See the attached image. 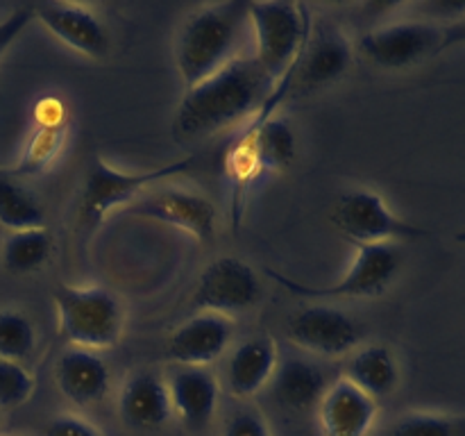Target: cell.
Segmentation results:
<instances>
[{"label":"cell","instance_id":"cell-1","mask_svg":"<svg viewBox=\"0 0 465 436\" xmlns=\"http://www.w3.org/2000/svg\"><path fill=\"white\" fill-rule=\"evenodd\" d=\"M277 82L252 54H239L225 68L184 91L173 118L180 141H203L248 121L262 109Z\"/></svg>","mask_w":465,"mask_h":436},{"label":"cell","instance_id":"cell-2","mask_svg":"<svg viewBox=\"0 0 465 436\" xmlns=\"http://www.w3.org/2000/svg\"><path fill=\"white\" fill-rule=\"evenodd\" d=\"M248 27V3L204 5L184 18L175 36V66L184 89L200 84L236 59Z\"/></svg>","mask_w":465,"mask_h":436},{"label":"cell","instance_id":"cell-3","mask_svg":"<svg viewBox=\"0 0 465 436\" xmlns=\"http://www.w3.org/2000/svg\"><path fill=\"white\" fill-rule=\"evenodd\" d=\"M198 164V154H186L175 162L162 164L157 168L143 171H123L112 166L103 157H94L82 184L80 203H77V225L84 232L95 230L109 213L127 209L134 200L145 193V189L157 182L186 175Z\"/></svg>","mask_w":465,"mask_h":436},{"label":"cell","instance_id":"cell-4","mask_svg":"<svg viewBox=\"0 0 465 436\" xmlns=\"http://www.w3.org/2000/svg\"><path fill=\"white\" fill-rule=\"evenodd\" d=\"M59 334L71 348L109 350L125 332V307L104 286L57 284L53 293Z\"/></svg>","mask_w":465,"mask_h":436},{"label":"cell","instance_id":"cell-5","mask_svg":"<svg viewBox=\"0 0 465 436\" xmlns=\"http://www.w3.org/2000/svg\"><path fill=\"white\" fill-rule=\"evenodd\" d=\"M402 266V254L395 243L381 245H357L352 263L343 277H339L331 284H307L293 277H286L282 272L268 268V277L286 289L289 293L304 300H361L377 298L384 293L393 280L398 277Z\"/></svg>","mask_w":465,"mask_h":436},{"label":"cell","instance_id":"cell-6","mask_svg":"<svg viewBox=\"0 0 465 436\" xmlns=\"http://www.w3.org/2000/svg\"><path fill=\"white\" fill-rule=\"evenodd\" d=\"M248 27L254 36L252 57L280 82L298 59L312 30V18L304 5L262 0L248 3Z\"/></svg>","mask_w":465,"mask_h":436},{"label":"cell","instance_id":"cell-7","mask_svg":"<svg viewBox=\"0 0 465 436\" xmlns=\"http://www.w3.org/2000/svg\"><path fill=\"white\" fill-rule=\"evenodd\" d=\"M330 218L336 230L354 245H381L430 236L427 230L400 218L389 203L371 189L345 191L336 200Z\"/></svg>","mask_w":465,"mask_h":436},{"label":"cell","instance_id":"cell-8","mask_svg":"<svg viewBox=\"0 0 465 436\" xmlns=\"http://www.w3.org/2000/svg\"><path fill=\"white\" fill-rule=\"evenodd\" d=\"M440 27L430 21H393L377 25L359 36V53L363 59L386 71L420 64L422 59L439 54Z\"/></svg>","mask_w":465,"mask_h":436},{"label":"cell","instance_id":"cell-9","mask_svg":"<svg viewBox=\"0 0 465 436\" xmlns=\"http://www.w3.org/2000/svg\"><path fill=\"white\" fill-rule=\"evenodd\" d=\"M286 336L304 352L345 357L361 345L363 325L352 313L321 302L295 312L286 322Z\"/></svg>","mask_w":465,"mask_h":436},{"label":"cell","instance_id":"cell-10","mask_svg":"<svg viewBox=\"0 0 465 436\" xmlns=\"http://www.w3.org/2000/svg\"><path fill=\"white\" fill-rule=\"evenodd\" d=\"M123 213L134 218H148L154 223H166V225L177 227L204 243L216 236L218 227L216 204L207 195L189 189H177V186L148 191L130 207L123 209Z\"/></svg>","mask_w":465,"mask_h":436},{"label":"cell","instance_id":"cell-11","mask_svg":"<svg viewBox=\"0 0 465 436\" xmlns=\"http://www.w3.org/2000/svg\"><path fill=\"white\" fill-rule=\"evenodd\" d=\"M263 286L257 271L239 257H221L209 263L193 291V304L200 312L230 318L252 309L262 300Z\"/></svg>","mask_w":465,"mask_h":436},{"label":"cell","instance_id":"cell-12","mask_svg":"<svg viewBox=\"0 0 465 436\" xmlns=\"http://www.w3.org/2000/svg\"><path fill=\"white\" fill-rule=\"evenodd\" d=\"M354 59V45L343 30L331 23L309 30L307 41L293 66L291 91H316L321 86L341 80L350 71Z\"/></svg>","mask_w":465,"mask_h":436},{"label":"cell","instance_id":"cell-13","mask_svg":"<svg viewBox=\"0 0 465 436\" xmlns=\"http://www.w3.org/2000/svg\"><path fill=\"white\" fill-rule=\"evenodd\" d=\"M36 21L57 36L64 45L84 57H104L109 50L107 25L86 5L77 3H39L32 7Z\"/></svg>","mask_w":465,"mask_h":436},{"label":"cell","instance_id":"cell-14","mask_svg":"<svg viewBox=\"0 0 465 436\" xmlns=\"http://www.w3.org/2000/svg\"><path fill=\"white\" fill-rule=\"evenodd\" d=\"M234 325L227 316L200 312L182 322L166 343V357L177 366L209 368L230 348Z\"/></svg>","mask_w":465,"mask_h":436},{"label":"cell","instance_id":"cell-15","mask_svg":"<svg viewBox=\"0 0 465 436\" xmlns=\"http://www.w3.org/2000/svg\"><path fill=\"white\" fill-rule=\"evenodd\" d=\"M321 436H368L377 421V400L345 377L334 380L316 407Z\"/></svg>","mask_w":465,"mask_h":436},{"label":"cell","instance_id":"cell-16","mask_svg":"<svg viewBox=\"0 0 465 436\" xmlns=\"http://www.w3.org/2000/svg\"><path fill=\"white\" fill-rule=\"evenodd\" d=\"M173 413L191 430H203L212 422L221 402V382L209 368L177 366L168 377Z\"/></svg>","mask_w":465,"mask_h":436},{"label":"cell","instance_id":"cell-17","mask_svg":"<svg viewBox=\"0 0 465 436\" xmlns=\"http://www.w3.org/2000/svg\"><path fill=\"white\" fill-rule=\"evenodd\" d=\"M54 382L68 402L75 407H94L107 395L112 371L98 352L68 348L59 354Z\"/></svg>","mask_w":465,"mask_h":436},{"label":"cell","instance_id":"cell-18","mask_svg":"<svg viewBox=\"0 0 465 436\" xmlns=\"http://www.w3.org/2000/svg\"><path fill=\"white\" fill-rule=\"evenodd\" d=\"M118 411L134 430H159L175 416L168 384L150 371H136L127 377L118 395Z\"/></svg>","mask_w":465,"mask_h":436},{"label":"cell","instance_id":"cell-19","mask_svg":"<svg viewBox=\"0 0 465 436\" xmlns=\"http://www.w3.org/2000/svg\"><path fill=\"white\" fill-rule=\"evenodd\" d=\"M280 363V348L272 336H252L234 348L227 362V389L234 398H254L266 389Z\"/></svg>","mask_w":465,"mask_h":436},{"label":"cell","instance_id":"cell-20","mask_svg":"<svg viewBox=\"0 0 465 436\" xmlns=\"http://www.w3.org/2000/svg\"><path fill=\"white\" fill-rule=\"evenodd\" d=\"M271 384L272 395H275L277 404L282 409L302 413L318 407L322 393H325L331 382L327 380V372L318 363H313L312 359L291 354V357L284 359L280 357Z\"/></svg>","mask_w":465,"mask_h":436},{"label":"cell","instance_id":"cell-21","mask_svg":"<svg viewBox=\"0 0 465 436\" xmlns=\"http://www.w3.org/2000/svg\"><path fill=\"white\" fill-rule=\"evenodd\" d=\"M343 377L372 400L389 398L400 384L398 359L384 343L363 345L350 354Z\"/></svg>","mask_w":465,"mask_h":436},{"label":"cell","instance_id":"cell-22","mask_svg":"<svg viewBox=\"0 0 465 436\" xmlns=\"http://www.w3.org/2000/svg\"><path fill=\"white\" fill-rule=\"evenodd\" d=\"M44 204L23 180L0 168V225L12 232L45 227Z\"/></svg>","mask_w":465,"mask_h":436},{"label":"cell","instance_id":"cell-23","mask_svg":"<svg viewBox=\"0 0 465 436\" xmlns=\"http://www.w3.org/2000/svg\"><path fill=\"white\" fill-rule=\"evenodd\" d=\"M68 121L59 123V125H39L30 134V139L23 145L21 157L16 159L14 166H7L5 171L9 175L25 180V177H36L41 173L48 171L57 157L62 154L64 145L68 141Z\"/></svg>","mask_w":465,"mask_h":436},{"label":"cell","instance_id":"cell-24","mask_svg":"<svg viewBox=\"0 0 465 436\" xmlns=\"http://www.w3.org/2000/svg\"><path fill=\"white\" fill-rule=\"evenodd\" d=\"M53 234L45 227L12 232L3 243V266L14 275L39 271L53 254Z\"/></svg>","mask_w":465,"mask_h":436},{"label":"cell","instance_id":"cell-25","mask_svg":"<svg viewBox=\"0 0 465 436\" xmlns=\"http://www.w3.org/2000/svg\"><path fill=\"white\" fill-rule=\"evenodd\" d=\"M35 322L25 313L14 312V309L0 312V359L21 363L35 352Z\"/></svg>","mask_w":465,"mask_h":436},{"label":"cell","instance_id":"cell-26","mask_svg":"<svg viewBox=\"0 0 465 436\" xmlns=\"http://www.w3.org/2000/svg\"><path fill=\"white\" fill-rule=\"evenodd\" d=\"M389 436H465V416L407 413L395 422Z\"/></svg>","mask_w":465,"mask_h":436},{"label":"cell","instance_id":"cell-27","mask_svg":"<svg viewBox=\"0 0 465 436\" xmlns=\"http://www.w3.org/2000/svg\"><path fill=\"white\" fill-rule=\"evenodd\" d=\"M35 375L18 362L0 359V409H16L30 400Z\"/></svg>","mask_w":465,"mask_h":436},{"label":"cell","instance_id":"cell-28","mask_svg":"<svg viewBox=\"0 0 465 436\" xmlns=\"http://www.w3.org/2000/svg\"><path fill=\"white\" fill-rule=\"evenodd\" d=\"M223 436H272L271 427L257 409H236L223 427Z\"/></svg>","mask_w":465,"mask_h":436},{"label":"cell","instance_id":"cell-29","mask_svg":"<svg viewBox=\"0 0 465 436\" xmlns=\"http://www.w3.org/2000/svg\"><path fill=\"white\" fill-rule=\"evenodd\" d=\"M44 436H103L94 422L75 413H59L44 427Z\"/></svg>","mask_w":465,"mask_h":436},{"label":"cell","instance_id":"cell-30","mask_svg":"<svg viewBox=\"0 0 465 436\" xmlns=\"http://www.w3.org/2000/svg\"><path fill=\"white\" fill-rule=\"evenodd\" d=\"M35 12L30 7H18L12 14H7L5 18H0V57L12 48L14 41L25 32V27L30 25Z\"/></svg>","mask_w":465,"mask_h":436},{"label":"cell","instance_id":"cell-31","mask_svg":"<svg viewBox=\"0 0 465 436\" xmlns=\"http://www.w3.org/2000/svg\"><path fill=\"white\" fill-rule=\"evenodd\" d=\"M35 118L39 125H59V123H66V109L62 100L44 98L36 104Z\"/></svg>","mask_w":465,"mask_h":436},{"label":"cell","instance_id":"cell-32","mask_svg":"<svg viewBox=\"0 0 465 436\" xmlns=\"http://www.w3.org/2000/svg\"><path fill=\"white\" fill-rule=\"evenodd\" d=\"M454 45H465V9L461 14H457L448 25L440 27L439 53L454 48Z\"/></svg>","mask_w":465,"mask_h":436},{"label":"cell","instance_id":"cell-33","mask_svg":"<svg viewBox=\"0 0 465 436\" xmlns=\"http://www.w3.org/2000/svg\"><path fill=\"white\" fill-rule=\"evenodd\" d=\"M457 241H459V243H465V230L457 232Z\"/></svg>","mask_w":465,"mask_h":436}]
</instances>
